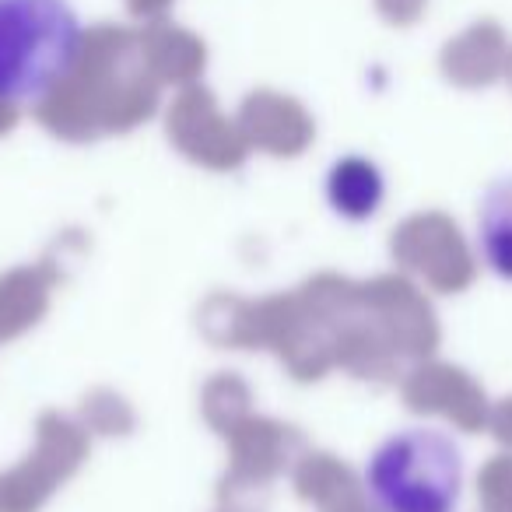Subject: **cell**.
Returning <instances> with one entry per match:
<instances>
[{"instance_id": "cell-1", "label": "cell", "mask_w": 512, "mask_h": 512, "mask_svg": "<svg viewBox=\"0 0 512 512\" xmlns=\"http://www.w3.org/2000/svg\"><path fill=\"white\" fill-rule=\"evenodd\" d=\"M81 46L71 0H0V102H43L74 74Z\"/></svg>"}, {"instance_id": "cell-4", "label": "cell", "mask_w": 512, "mask_h": 512, "mask_svg": "<svg viewBox=\"0 0 512 512\" xmlns=\"http://www.w3.org/2000/svg\"><path fill=\"white\" fill-rule=\"evenodd\" d=\"M477 253L495 278L512 281V176L484 190L477 207Z\"/></svg>"}, {"instance_id": "cell-3", "label": "cell", "mask_w": 512, "mask_h": 512, "mask_svg": "<svg viewBox=\"0 0 512 512\" xmlns=\"http://www.w3.org/2000/svg\"><path fill=\"white\" fill-rule=\"evenodd\" d=\"M323 193L337 218L344 221H369L379 214L386 200V176L372 158L365 155H344L330 165L323 179Z\"/></svg>"}, {"instance_id": "cell-2", "label": "cell", "mask_w": 512, "mask_h": 512, "mask_svg": "<svg viewBox=\"0 0 512 512\" xmlns=\"http://www.w3.org/2000/svg\"><path fill=\"white\" fill-rule=\"evenodd\" d=\"M463 481V449L442 428L386 435L362 470L365 498L376 512H456Z\"/></svg>"}]
</instances>
